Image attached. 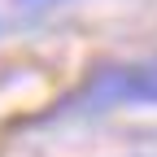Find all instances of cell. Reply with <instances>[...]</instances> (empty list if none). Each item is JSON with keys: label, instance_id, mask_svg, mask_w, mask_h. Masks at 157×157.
<instances>
[{"label": "cell", "instance_id": "6da1fadb", "mask_svg": "<svg viewBox=\"0 0 157 157\" xmlns=\"http://www.w3.org/2000/svg\"><path fill=\"white\" fill-rule=\"evenodd\" d=\"M109 105H157V57L105 66L70 96L74 113H96Z\"/></svg>", "mask_w": 157, "mask_h": 157}, {"label": "cell", "instance_id": "7a4b0ae2", "mask_svg": "<svg viewBox=\"0 0 157 157\" xmlns=\"http://www.w3.org/2000/svg\"><path fill=\"white\" fill-rule=\"evenodd\" d=\"M26 5H52V0H26Z\"/></svg>", "mask_w": 157, "mask_h": 157}]
</instances>
